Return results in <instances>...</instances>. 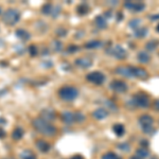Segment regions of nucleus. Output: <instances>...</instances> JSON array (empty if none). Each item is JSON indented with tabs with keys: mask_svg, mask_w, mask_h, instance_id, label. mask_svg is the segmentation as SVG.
I'll return each mask as SVG.
<instances>
[{
	"mask_svg": "<svg viewBox=\"0 0 159 159\" xmlns=\"http://www.w3.org/2000/svg\"><path fill=\"white\" fill-rule=\"evenodd\" d=\"M32 125L34 129L40 135L43 136H49V137H53L56 134V127L50 122H47L43 120L40 117L35 118L32 121Z\"/></svg>",
	"mask_w": 159,
	"mask_h": 159,
	"instance_id": "obj_1",
	"label": "nucleus"
},
{
	"mask_svg": "<svg viewBox=\"0 0 159 159\" xmlns=\"http://www.w3.org/2000/svg\"><path fill=\"white\" fill-rule=\"evenodd\" d=\"M79 96V90L73 86H63L58 89V97L64 101H72Z\"/></svg>",
	"mask_w": 159,
	"mask_h": 159,
	"instance_id": "obj_2",
	"label": "nucleus"
},
{
	"mask_svg": "<svg viewBox=\"0 0 159 159\" xmlns=\"http://www.w3.org/2000/svg\"><path fill=\"white\" fill-rule=\"evenodd\" d=\"M2 20L7 25H14L20 20V13L15 9H7L2 15Z\"/></svg>",
	"mask_w": 159,
	"mask_h": 159,
	"instance_id": "obj_3",
	"label": "nucleus"
},
{
	"mask_svg": "<svg viewBox=\"0 0 159 159\" xmlns=\"http://www.w3.org/2000/svg\"><path fill=\"white\" fill-rule=\"evenodd\" d=\"M133 103H134L135 106H139V107H143V108H147V107L150 106L151 101L150 98L144 93H137L133 97L132 99Z\"/></svg>",
	"mask_w": 159,
	"mask_h": 159,
	"instance_id": "obj_4",
	"label": "nucleus"
},
{
	"mask_svg": "<svg viewBox=\"0 0 159 159\" xmlns=\"http://www.w3.org/2000/svg\"><path fill=\"white\" fill-rule=\"evenodd\" d=\"M86 79L88 82L96 84V85H102L105 82V75L100 71H93V72L88 73L86 75Z\"/></svg>",
	"mask_w": 159,
	"mask_h": 159,
	"instance_id": "obj_5",
	"label": "nucleus"
},
{
	"mask_svg": "<svg viewBox=\"0 0 159 159\" xmlns=\"http://www.w3.org/2000/svg\"><path fill=\"white\" fill-rule=\"evenodd\" d=\"M110 89L116 92H119V93H122V92H125L129 88L127 84L125 82L121 81V80H114V81L110 83Z\"/></svg>",
	"mask_w": 159,
	"mask_h": 159,
	"instance_id": "obj_6",
	"label": "nucleus"
},
{
	"mask_svg": "<svg viewBox=\"0 0 159 159\" xmlns=\"http://www.w3.org/2000/svg\"><path fill=\"white\" fill-rule=\"evenodd\" d=\"M110 53L116 58H118V60H124L127 56L126 50L123 47H121V46H115L112 49H110Z\"/></svg>",
	"mask_w": 159,
	"mask_h": 159,
	"instance_id": "obj_7",
	"label": "nucleus"
},
{
	"mask_svg": "<svg viewBox=\"0 0 159 159\" xmlns=\"http://www.w3.org/2000/svg\"><path fill=\"white\" fill-rule=\"evenodd\" d=\"M124 7L127 10L134 12H141L145 9V4L143 2H132V1H127L124 3Z\"/></svg>",
	"mask_w": 159,
	"mask_h": 159,
	"instance_id": "obj_8",
	"label": "nucleus"
},
{
	"mask_svg": "<svg viewBox=\"0 0 159 159\" xmlns=\"http://www.w3.org/2000/svg\"><path fill=\"white\" fill-rule=\"evenodd\" d=\"M61 119L65 124H72V123L75 122V115H74V112L72 111L65 110V111L61 112Z\"/></svg>",
	"mask_w": 159,
	"mask_h": 159,
	"instance_id": "obj_9",
	"label": "nucleus"
},
{
	"mask_svg": "<svg viewBox=\"0 0 159 159\" xmlns=\"http://www.w3.org/2000/svg\"><path fill=\"white\" fill-rule=\"evenodd\" d=\"M40 118L45 121L51 123L52 121H54L56 118L55 111L53 109H43L42 112H40Z\"/></svg>",
	"mask_w": 159,
	"mask_h": 159,
	"instance_id": "obj_10",
	"label": "nucleus"
},
{
	"mask_svg": "<svg viewBox=\"0 0 159 159\" xmlns=\"http://www.w3.org/2000/svg\"><path fill=\"white\" fill-rule=\"evenodd\" d=\"M132 68V72H133V76H136L138 79H148V73L145 69L140 68V67H130Z\"/></svg>",
	"mask_w": 159,
	"mask_h": 159,
	"instance_id": "obj_11",
	"label": "nucleus"
},
{
	"mask_svg": "<svg viewBox=\"0 0 159 159\" xmlns=\"http://www.w3.org/2000/svg\"><path fill=\"white\" fill-rule=\"evenodd\" d=\"M35 145H36V148L40 151V152H43V153L49 152L50 148H51V144H50V143L47 142V141L43 140V139H37L36 141H35Z\"/></svg>",
	"mask_w": 159,
	"mask_h": 159,
	"instance_id": "obj_12",
	"label": "nucleus"
},
{
	"mask_svg": "<svg viewBox=\"0 0 159 159\" xmlns=\"http://www.w3.org/2000/svg\"><path fill=\"white\" fill-rule=\"evenodd\" d=\"M74 63H75V65L78 66V67L84 68V69L89 68V67H91V66H92V61L90 60V58H88V57H80V58H76Z\"/></svg>",
	"mask_w": 159,
	"mask_h": 159,
	"instance_id": "obj_13",
	"label": "nucleus"
},
{
	"mask_svg": "<svg viewBox=\"0 0 159 159\" xmlns=\"http://www.w3.org/2000/svg\"><path fill=\"white\" fill-rule=\"evenodd\" d=\"M116 73L119 75L125 76V78H133V72H132V68L126 67V66H120L116 69Z\"/></svg>",
	"mask_w": 159,
	"mask_h": 159,
	"instance_id": "obj_14",
	"label": "nucleus"
},
{
	"mask_svg": "<svg viewBox=\"0 0 159 159\" xmlns=\"http://www.w3.org/2000/svg\"><path fill=\"white\" fill-rule=\"evenodd\" d=\"M139 122L142 125V127H147V126H152V124L154 123V119L150 115H142L139 118Z\"/></svg>",
	"mask_w": 159,
	"mask_h": 159,
	"instance_id": "obj_15",
	"label": "nucleus"
},
{
	"mask_svg": "<svg viewBox=\"0 0 159 159\" xmlns=\"http://www.w3.org/2000/svg\"><path fill=\"white\" fill-rule=\"evenodd\" d=\"M107 116H108V112H107V110L104 108H98L92 112V117L97 120H103Z\"/></svg>",
	"mask_w": 159,
	"mask_h": 159,
	"instance_id": "obj_16",
	"label": "nucleus"
},
{
	"mask_svg": "<svg viewBox=\"0 0 159 159\" xmlns=\"http://www.w3.org/2000/svg\"><path fill=\"white\" fill-rule=\"evenodd\" d=\"M25 135V130L21 129V127H15L14 130L12 132V139L15 141H18L24 137Z\"/></svg>",
	"mask_w": 159,
	"mask_h": 159,
	"instance_id": "obj_17",
	"label": "nucleus"
},
{
	"mask_svg": "<svg viewBox=\"0 0 159 159\" xmlns=\"http://www.w3.org/2000/svg\"><path fill=\"white\" fill-rule=\"evenodd\" d=\"M137 57L141 64H148L151 61V55L148 54V52H147V51H140L138 53Z\"/></svg>",
	"mask_w": 159,
	"mask_h": 159,
	"instance_id": "obj_18",
	"label": "nucleus"
},
{
	"mask_svg": "<svg viewBox=\"0 0 159 159\" xmlns=\"http://www.w3.org/2000/svg\"><path fill=\"white\" fill-rule=\"evenodd\" d=\"M94 22H96L97 27L100 28V29H105V28L107 27V20L105 18L104 16H97L96 17V20H94Z\"/></svg>",
	"mask_w": 159,
	"mask_h": 159,
	"instance_id": "obj_19",
	"label": "nucleus"
},
{
	"mask_svg": "<svg viewBox=\"0 0 159 159\" xmlns=\"http://www.w3.org/2000/svg\"><path fill=\"white\" fill-rule=\"evenodd\" d=\"M103 43L101 40H91V42H88L85 43V48L86 49H97V48L102 47Z\"/></svg>",
	"mask_w": 159,
	"mask_h": 159,
	"instance_id": "obj_20",
	"label": "nucleus"
},
{
	"mask_svg": "<svg viewBox=\"0 0 159 159\" xmlns=\"http://www.w3.org/2000/svg\"><path fill=\"white\" fill-rule=\"evenodd\" d=\"M112 129H114L115 134H116V135L118 136V137H121V136L124 135V133H125L124 126H123L122 124H119V123L115 124L114 126H112Z\"/></svg>",
	"mask_w": 159,
	"mask_h": 159,
	"instance_id": "obj_21",
	"label": "nucleus"
},
{
	"mask_svg": "<svg viewBox=\"0 0 159 159\" xmlns=\"http://www.w3.org/2000/svg\"><path fill=\"white\" fill-rule=\"evenodd\" d=\"M148 30L147 27H141V28H138V29L135 30V36L136 37H139V38H142V37H145L148 34Z\"/></svg>",
	"mask_w": 159,
	"mask_h": 159,
	"instance_id": "obj_22",
	"label": "nucleus"
},
{
	"mask_svg": "<svg viewBox=\"0 0 159 159\" xmlns=\"http://www.w3.org/2000/svg\"><path fill=\"white\" fill-rule=\"evenodd\" d=\"M21 159H36V156L34 155V153L31 150H25L21 154H20Z\"/></svg>",
	"mask_w": 159,
	"mask_h": 159,
	"instance_id": "obj_23",
	"label": "nucleus"
},
{
	"mask_svg": "<svg viewBox=\"0 0 159 159\" xmlns=\"http://www.w3.org/2000/svg\"><path fill=\"white\" fill-rule=\"evenodd\" d=\"M76 12H78V14H80V15H86V14H88V12H89V7L87 4L82 3L78 7Z\"/></svg>",
	"mask_w": 159,
	"mask_h": 159,
	"instance_id": "obj_24",
	"label": "nucleus"
},
{
	"mask_svg": "<svg viewBox=\"0 0 159 159\" xmlns=\"http://www.w3.org/2000/svg\"><path fill=\"white\" fill-rule=\"evenodd\" d=\"M158 46H159L158 40H151V42H148L147 45H145V48H147L148 51H155L157 49Z\"/></svg>",
	"mask_w": 159,
	"mask_h": 159,
	"instance_id": "obj_25",
	"label": "nucleus"
},
{
	"mask_svg": "<svg viewBox=\"0 0 159 159\" xmlns=\"http://www.w3.org/2000/svg\"><path fill=\"white\" fill-rule=\"evenodd\" d=\"M16 35L18 37L21 38V39H24V40H28L30 38V34H29V33H28L25 30H22V29L17 30L16 31Z\"/></svg>",
	"mask_w": 159,
	"mask_h": 159,
	"instance_id": "obj_26",
	"label": "nucleus"
},
{
	"mask_svg": "<svg viewBox=\"0 0 159 159\" xmlns=\"http://www.w3.org/2000/svg\"><path fill=\"white\" fill-rule=\"evenodd\" d=\"M136 156H138L140 158H147L148 156V151L144 150V148H140L136 151Z\"/></svg>",
	"mask_w": 159,
	"mask_h": 159,
	"instance_id": "obj_27",
	"label": "nucleus"
},
{
	"mask_svg": "<svg viewBox=\"0 0 159 159\" xmlns=\"http://www.w3.org/2000/svg\"><path fill=\"white\" fill-rule=\"evenodd\" d=\"M141 24V19L139 18H134V19H132L129 22V28H132V29H138L139 28V25Z\"/></svg>",
	"mask_w": 159,
	"mask_h": 159,
	"instance_id": "obj_28",
	"label": "nucleus"
},
{
	"mask_svg": "<svg viewBox=\"0 0 159 159\" xmlns=\"http://www.w3.org/2000/svg\"><path fill=\"white\" fill-rule=\"evenodd\" d=\"M102 159H122L121 157L115 154L114 152H108V153H105L103 156H102Z\"/></svg>",
	"mask_w": 159,
	"mask_h": 159,
	"instance_id": "obj_29",
	"label": "nucleus"
},
{
	"mask_svg": "<svg viewBox=\"0 0 159 159\" xmlns=\"http://www.w3.org/2000/svg\"><path fill=\"white\" fill-rule=\"evenodd\" d=\"M52 9H53L52 4H50V3H46L45 6L43 7L42 12L43 13V14L48 15V14H51V13H52Z\"/></svg>",
	"mask_w": 159,
	"mask_h": 159,
	"instance_id": "obj_30",
	"label": "nucleus"
},
{
	"mask_svg": "<svg viewBox=\"0 0 159 159\" xmlns=\"http://www.w3.org/2000/svg\"><path fill=\"white\" fill-rule=\"evenodd\" d=\"M52 47H53V49H54V51L60 52V51L63 50V43L61 42H58V40H54L52 43Z\"/></svg>",
	"mask_w": 159,
	"mask_h": 159,
	"instance_id": "obj_31",
	"label": "nucleus"
},
{
	"mask_svg": "<svg viewBox=\"0 0 159 159\" xmlns=\"http://www.w3.org/2000/svg\"><path fill=\"white\" fill-rule=\"evenodd\" d=\"M74 115H75V122H78V123H82V122H84L85 121V116H84L83 114H82L81 111H76V112H74Z\"/></svg>",
	"mask_w": 159,
	"mask_h": 159,
	"instance_id": "obj_32",
	"label": "nucleus"
},
{
	"mask_svg": "<svg viewBox=\"0 0 159 159\" xmlns=\"http://www.w3.org/2000/svg\"><path fill=\"white\" fill-rule=\"evenodd\" d=\"M118 148L123 151V152H129L130 145L129 144V143H120V144H118Z\"/></svg>",
	"mask_w": 159,
	"mask_h": 159,
	"instance_id": "obj_33",
	"label": "nucleus"
},
{
	"mask_svg": "<svg viewBox=\"0 0 159 159\" xmlns=\"http://www.w3.org/2000/svg\"><path fill=\"white\" fill-rule=\"evenodd\" d=\"M78 50H79V47H78V46H75V45H70L67 48V52L68 53H74V52H76Z\"/></svg>",
	"mask_w": 159,
	"mask_h": 159,
	"instance_id": "obj_34",
	"label": "nucleus"
},
{
	"mask_svg": "<svg viewBox=\"0 0 159 159\" xmlns=\"http://www.w3.org/2000/svg\"><path fill=\"white\" fill-rule=\"evenodd\" d=\"M56 33L58 34V36H65L67 31H66V29H64V28H60V29L56 31Z\"/></svg>",
	"mask_w": 159,
	"mask_h": 159,
	"instance_id": "obj_35",
	"label": "nucleus"
},
{
	"mask_svg": "<svg viewBox=\"0 0 159 159\" xmlns=\"http://www.w3.org/2000/svg\"><path fill=\"white\" fill-rule=\"evenodd\" d=\"M143 132L145 133V134H151V133H153V127L152 126H147V127H142Z\"/></svg>",
	"mask_w": 159,
	"mask_h": 159,
	"instance_id": "obj_36",
	"label": "nucleus"
},
{
	"mask_svg": "<svg viewBox=\"0 0 159 159\" xmlns=\"http://www.w3.org/2000/svg\"><path fill=\"white\" fill-rule=\"evenodd\" d=\"M7 136V133L6 130H4L3 129H2L1 126H0V139H2V138H4Z\"/></svg>",
	"mask_w": 159,
	"mask_h": 159,
	"instance_id": "obj_37",
	"label": "nucleus"
},
{
	"mask_svg": "<svg viewBox=\"0 0 159 159\" xmlns=\"http://www.w3.org/2000/svg\"><path fill=\"white\" fill-rule=\"evenodd\" d=\"M30 52H31V55H36L37 52H36V48L34 46H31L30 47Z\"/></svg>",
	"mask_w": 159,
	"mask_h": 159,
	"instance_id": "obj_38",
	"label": "nucleus"
},
{
	"mask_svg": "<svg viewBox=\"0 0 159 159\" xmlns=\"http://www.w3.org/2000/svg\"><path fill=\"white\" fill-rule=\"evenodd\" d=\"M153 106H154V108H155L156 110H158L159 111V99L158 100H156L155 102L153 103Z\"/></svg>",
	"mask_w": 159,
	"mask_h": 159,
	"instance_id": "obj_39",
	"label": "nucleus"
},
{
	"mask_svg": "<svg viewBox=\"0 0 159 159\" xmlns=\"http://www.w3.org/2000/svg\"><path fill=\"white\" fill-rule=\"evenodd\" d=\"M140 144L142 145V148H147L148 145V140H142L140 142Z\"/></svg>",
	"mask_w": 159,
	"mask_h": 159,
	"instance_id": "obj_40",
	"label": "nucleus"
},
{
	"mask_svg": "<svg viewBox=\"0 0 159 159\" xmlns=\"http://www.w3.org/2000/svg\"><path fill=\"white\" fill-rule=\"evenodd\" d=\"M122 13H119V14H118V18H117V20H118V21H121V20H122Z\"/></svg>",
	"mask_w": 159,
	"mask_h": 159,
	"instance_id": "obj_41",
	"label": "nucleus"
},
{
	"mask_svg": "<svg viewBox=\"0 0 159 159\" xmlns=\"http://www.w3.org/2000/svg\"><path fill=\"white\" fill-rule=\"evenodd\" d=\"M159 18V15H154V16H151V20H156Z\"/></svg>",
	"mask_w": 159,
	"mask_h": 159,
	"instance_id": "obj_42",
	"label": "nucleus"
},
{
	"mask_svg": "<svg viewBox=\"0 0 159 159\" xmlns=\"http://www.w3.org/2000/svg\"><path fill=\"white\" fill-rule=\"evenodd\" d=\"M130 159H142V158H140V157H138V156H133V157L132 158H130Z\"/></svg>",
	"mask_w": 159,
	"mask_h": 159,
	"instance_id": "obj_43",
	"label": "nucleus"
},
{
	"mask_svg": "<svg viewBox=\"0 0 159 159\" xmlns=\"http://www.w3.org/2000/svg\"><path fill=\"white\" fill-rule=\"evenodd\" d=\"M157 31H158V32H159V25H158V27H157Z\"/></svg>",
	"mask_w": 159,
	"mask_h": 159,
	"instance_id": "obj_44",
	"label": "nucleus"
}]
</instances>
